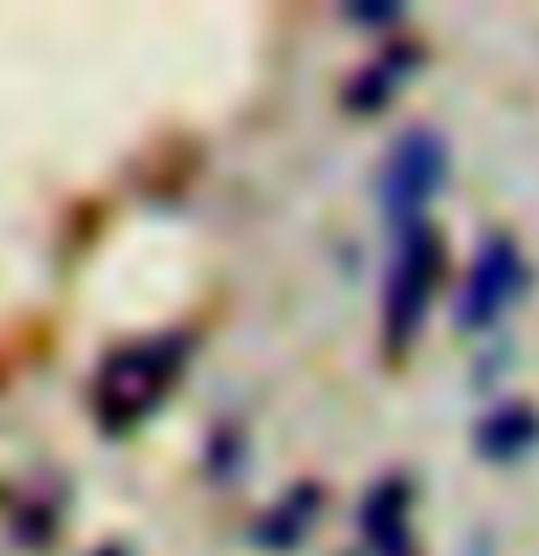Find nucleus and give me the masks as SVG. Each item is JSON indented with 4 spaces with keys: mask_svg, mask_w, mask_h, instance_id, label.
<instances>
[{
    "mask_svg": "<svg viewBox=\"0 0 539 556\" xmlns=\"http://www.w3.org/2000/svg\"><path fill=\"white\" fill-rule=\"evenodd\" d=\"M313 510H319V493H313V486H290L285 504L273 510V521H261V528H255V539H261V545H296V539L313 528Z\"/></svg>",
    "mask_w": 539,
    "mask_h": 556,
    "instance_id": "8",
    "label": "nucleus"
},
{
    "mask_svg": "<svg viewBox=\"0 0 539 556\" xmlns=\"http://www.w3.org/2000/svg\"><path fill=\"white\" fill-rule=\"evenodd\" d=\"M441 290V232L429 220L400 226L389 255V285H383V348L406 354L429 319V302Z\"/></svg>",
    "mask_w": 539,
    "mask_h": 556,
    "instance_id": "2",
    "label": "nucleus"
},
{
    "mask_svg": "<svg viewBox=\"0 0 539 556\" xmlns=\"http://www.w3.org/2000/svg\"><path fill=\"white\" fill-rule=\"evenodd\" d=\"M528 285V261H522L516 238L511 232H487V243L469 261V278H464V295H459V325L464 330H493L504 319V307L522 295Z\"/></svg>",
    "mask_w": 539,
    "mask_h": 556,
    "instance_id": "4",
    "label": "nucleus"
},
{
    "mask_svg": "<svg viewBox=\"0 0 539 556\" xmlns=\"http://www.w3.org/2000/svg\"><path fill=\"white\" fill-rule=\"evenodd\" d=\"M534 441H539V412L534 406H499V412H487L476 424V452L493 458V464L522 458Z\"/></svg>",
    "mask_w": 539,
    "mask_h": 556,
    "instance_id": "6",
    "label": "nucleus"
},
{
    "mask_svg": "<svg viewBox=\"0 0 539 556\" xmlns=\"http://www.w3.org/2000/svg\"><path fill=\"white\" fill-rule=\"evenodd\" d=\"M447 180V146L429 128H412L406 139H394L389 163H383V208H389L394 232L424 220V203Z\"/></svg>",
    "mask_w": 539,
    "mask_h": 556,
    "instance_id": "3",
    "label": "nucleus"
},
{
    "mask_svg": "<svg viewBox=\"0 0 539 556\" xmlns=\"http://www.w3.org/2000/svg\"><path fill=\"white\" fill-rule=\"evenodd\" d=\"M360 539L372 556H417L412 539V486L400 476H383L377 486H365L360 498Z\"/></svg>",
    "mask_w": 539,
    "mask_h": 556,
    "instance_id": "5",
    "label": "nucleus"
},
{
    "mask_svg": "<svg viewBox=\"0 0 539 556\" xmlns=\"http://www.w3.org/2000/svg\"><path fill=\"white\" fill-rule=\"evenodd\" d=\"M99 556H116V551H99Z\"/></svg>",
    "mask_w": 539,
    "mask_h": 556,
    "instance_id": "10",
    "label": "nucleus"
},
{
    "mask_svg": "<svg viewBox=\"0 0 539 556\" xmlns=\"http://www.w3.org/2000/svg\"><path fill=\"white\" fill-rule=\"evenodd\" d=\"M180 359H186V337H151V342L116 348L93 377V412L104 434H128L139 429V417L163 406L174 377H180Z\"/></svg>",
    "mask_w": 539,
    "mask_h": 556,
    "instance_id": "1",
    "label": "nucleus"
},
{
    "mask_svg": "<svg viewBox=\"0 0 539 556\" xmlns=\"http://www.w3.org/2000/svg\"><path fill=\"white\" fill-rule=\"evenodd\" d=\"M417 64V52H383L377 64H365L354 81H348V111H383L394 99V81H406V70Z\"/></svg>",
    "mask_w": 539,
    "mask_h": 556,
    "instance_id": "7",
    "label": "nucleus"
},
{
    "mask_svg": "<svg viewBox=\"0 0 539 556\" xmlns=\"http://www.w3.org/2000/svg\"><path fill=\"white\" fill-rule=\"evenodd\" d=\"M354 24H394L400 7H389V0H372V7H360V12H348Z\"/></svg>",
    "mask_w": 539,
    "mask_h": 556,
    "instance_id": "9",
    "label": "nucleus"
}]
</instances>
